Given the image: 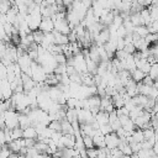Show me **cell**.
<instances>
[{"instance_id":"cell-1","label":"cell","mask_w":158,"mask_h":158,"mask_svg":"<svg viewBox=\"0 0 158 158\" xmlns=\"http://www.w3.org/2000/svg\"><path fill=\"white\" fill-rule=\"evenodd\" d=\"M67 64L73 65L75 72H78L79 74H83V73L88 72V67H86V62H85V57H84L83 52H80L78 54H74L73 57L68 58Z\"/></svg>"},{"instance_id":"cell-2","label":"cell","mask_w":158,"mask_h":158,"mask_svg":"<svg viewBox=\"0 0 158 158\" xmlns=\"http://www.w3.org/2000/svg\"><path fill=\"white\" fill-rule=\"evenodd\" d=\"M31 78L36 83H42L47 78V73L44 72L43 67L40 63H37L36 60H33L31 64Z\"/></svg>"},{"instance_id":"cell-3","label":"cell","mask_w":158,"mask_h":158,"mask_svg":"<svg viewBox=\"0 0 158 158\" xmlns=\"http://www.w3.org/2000/svg\"><path fill=\"white\" fill-rule=\"evenodd\" d=\"M19 115L20 112L16 111L15 109H9L4 112V118H5V126L7 128H15L19 127Z\"/></svg>"},{"instance_id":"cell-4","label":"cell","mask_w":158,"mask_h":158,"mask_svg":"<svg viewBox=\"0 0 158 158\" xmlns=\"http://www.w3.org/2000/svg\"><path fill=\"white\" fill-rule=\"evenodd\" d=\"M14 94V90L11 88V84L7 79L0 80V98L2 100H10Z\"/></svg>"},{"instance_id":"cell-5","label":"cell","mask_w":158,"mask_h":158,"mask_svg":"<svg viewBox=\"0 0 158 158\" xmlns=\"http://www.w3.org/2000/svg\"><path fill=\"white\" fill-rule=\"evenodd\" d=\"M54 21V30L63 33V35H69L72 32V28L67 21V19H56Z\"/></svg>"},{"instance_id":"cell-6","label":"cell","mask_w":158,"mask_h":158,"mask_svg":"<svg viewBox=\"0 0 158 158\" xmlns=\"http://www.w3.org/2000/svg\"><path fill=\"white\" fill-rule=\"evenodd\" d=\"M120 142H121V139L116 132H110V133L105 135V144L107 148H110V149L116 148V147H118Z\"/></svg>"},{"instance_id":"cell-7","label":"cell","mask_w":158,"mask_h":158,"mask_svg":"<svg viewBox=\"0 0 158 158\" xmlns=\"http://www.w3.org/2000/svg\"><path fill=\"white\" fill-rule=\"evenodd\" d=\"M40 30L44 33L53 32L54 31V21L51 17H43L41 21V25H40Z\"/></svg>"},{"instance_id":"cell-8","label":"cell","mask_w":158,"mask_h":158,"mask_svg":"<svg viewBox=\"0 0 158 158\" xmlns=\"http://www.w3.org/2000/svg\"><path fill=\"white\" fill-rule=\"evenodd\" d=\"M100 110L102 111H106V112H111L115 110V106H114V102H112V99L111 96H104L101 98V101H100Z\"/></svg>"},{"instance_id":"cell-9","label":"cell","mask_w":158,"mask_h":158,"mask_svg":"<svg viewBox=\"0 0 158 158\" xmlns=\"http://www.w3.org/2000/svg\"><path fill=\"white\" fill-rule=\"evenodd\" d=\"M109 38H110V32H109V28L105 27L104 30L100 31V33L96 36V38H95L94 41H95V44H98V46H104V44L109 41Z\"/></svg>"},{"instance_id":"cell-10","label":"cell","mask_w":158,"mask_h":158,"mask_svg":"<svg viewBox=\"0 0 158 158\" xmlns=\"http://www.w3.org/2000/svg\"><path fill=\"white\" fill-rule=\"evenodd\" d=\"M21 78H22V85H23V90H25V93H27V91H30L31 89H33L35 86H36V81L30 77V75H27L26 73H22L21 74Z\"/></svg>"},{"instance_id":"cell-11","label":"cell","mask_w":158,"mask_h":158,"mask_svg":"<svg viewBox=\"0 0 158 158\" xmlns=\"http://www.w3.org/2000/svg\"><path fill=\"white\" fill-rule=\"evenodd\" d=\"M53 36H54V44H59V46H64L69 43V38L68 35H63L58 31H53Z\"/></svg>"},{"instance_id":"cell-12","label":"cell","mask_w":158,"mask_h":158,"mask_svg":"<svg viewBox=\"0 0 158 158\" xmlns=\"http://www.w3.org/2000/svg\"><path fill=\"white\" fill-rule=\"evenodd\" d=\"M93 141H94V146L96 148H102V147H106L105 144V136L100 132V130H98L95 132V135L93 136Z\"/></svg>"},{"instance_id":"cell-13","label":"cell","mask_w":158,"mask_h":158,"mask_svg":"<svg viewBox=\"0 0 158 158\" xmlns=\"http://www.w3.org/2000/svg\"><path fill=\"white\" fill-rule=\"evenodd\" d=\"M23 131H22V137L23 138H32V139H37V136H38V133H37V131H36V128H35V126H28V127H26V128H22Z\"/></svg>"},{"instance_id":"cell-14","label":"cell","mask_w":158,"mask_h":158,"mask_svg":"<svg viewBox=\"0 0 158 158\" xmlns=\"http://www.w3.org/2000/svg\"><path fill=\"white\" fill-rule=\"evenodd\" d=\"M60 127H62V132H63V133L75 135V130H74L73 125H72L67 118H63V120L60 121Z\"/></svg>"},{"instance_id":"cell-15","label":"cell","mask_w":158,"mask_h":158,"mask_svg":"<svg viewBox=\"0 0 158 158\" xmlns=\"http://www.w3.org/2000/svg\"><path fill=\"white\" fill-rule=\"evenodd\" d=\"M95 120L99 125H106L109 123V112L99 110V112L95 115Z\"/></svg>"},{"instance_id":"cell-16","label":"cell","mask_w":158,"mask_h":158,"mask_svg":"<svg viewBox=\"0 0 158 158\" xmlns=\"http://www.w3.org/2000/svg\"><path fill=\"white\" fill-rule=\"evenodd\" d=\"M31 125H32V122H31L28 115L23 114V112H20V115H19V126L21 128H26V127H28Z\"/></svg>"},{"instance_id":"cell-17","label":"cell","mask_w":158,"mask_h":158,"mask_svg":"<svg viewBox=\"0 0 158 158\" xmlns=\"http://www.w3.org/2000/svg\"><path fill=\"white\" fill-rule=\"evenodd\" d=\"M143 136H144V139H147V141H151V142H156L157 141L156 132H154V128L152 126H148V127L143 128Z\"/></svg>"},{"instance_id":"cell-18","label":"cell","mask_w":158,"mask_h":158,"mask_svg":"<svg viewBox=\"0 0 158 158\" xmlns=\"http://www.w3.org/2000/svg\"><path fill=\"white\" fill-rule=\"evenodd\" d=\"M146 75H147V74L143 73V72H142L141 69H138V68H136L133 72H131V78H132L136 83H142Z\"/></svg>"},{"instance_id":"cell-19","label":"cell","mask_w":158,"mask_h":158,"mask_svg":"<svg viewBox=\"0 0 158 158\" xmlns=\"http://www.w3.org/2000/svg\"><path fill=\"white\" fill-rule=\"evenodd\" d=\"M118 148L121 149V152L125 156H132L133 154V151H132V148H131V146L127 141H121L120 144H118Z\"/></svg>"},{"instance_id":"cell-20","label":"cell","mask_w":158,"mask_h":158,"mask_svg":"<svg viewBox=\"0 0 158 158\" xmlns=\"http://www.w3.org/2000/svg\"><path fill=\"white\" fill-rule=\"evenodd\" d=\"M14 4V0H0V14H7Z\"/></svg>"},{"instance_id":"cell-21","label":"cell","mask_w":158,"mask_h":158,"mask_svg":"<svg viewBox=\"0 0 158 158\" xmlns=\"http://www.w3.org/2000/svg\"><path fill=\"white\" fill-rule=\"evenodd\" d=\"M133 33L138 35L139 37H146V36L149 33V30H148V27H147L146 25H139V26H136V27H135Z\"/></svg>"},{"instance_id":"cell-22","label":"cell","mask_w":158,"mask_h":158,"mask_svg":"<svg viewBox=\"0 0 158 158\" xmlns=\"http://www.w3.org/2000/svg\"><path fill=\"white\" fill-rule=\"evenodd\" d=\"M130 20L131 22L135 25V26H139V25H143V20H142V16L139 12H132L130 15Z\"/></svg>"},{"instance_id":"cell-23","label":"cell","mask_w":158,"mask_h":158,"mask_svg":"<svg viewBox=\"0 0 158 158\" xmlns=\"http://www.w3.org/2000/svg\"><path fill=\"white\" fill-rule=\"evenodd\" d=\"M137 157L138 158H153L154 157V152L153 149H139L137 153Z\"/></svg>"},{"instance_id":"cell-24","label":"cell","mask_w":158,"mask_h":158,"mask_svg":"<svg viewBox=\"0 0 158 158\" xmlns=\"http://www.w3.org/2000/svg\"><path fill=\"white\" fill-rule=\"evenodd\" d=\"M32 35H33V40L37 44H40L42 41H43V37H44V32H42L40 28L38 30H35L32 31Z\"/></svg>"},{"instance_id":"cell-25","label":"cell","mask_w":158,"mask_h":158,"mask_svg":"<svg viewBox=\"0 0 158 158\" xmlns=\"http://www.w3.org/2000/svg\"><path fill=\"white\" fill-rule=\"evenodd\" d=\"M22 128L19 126V127H15V128H12L11 130V138H12V141L14 139H19V138H23L22 137Z\"/></svg>"},{"instance_id":"cell-26","label":"cell","mask_w":158,"mask_h":158,"mask_svg":"<svg viewBox=\"0 0 158 158\" xmlns=\"http://www.w3.org/2000/svg\"><path fill=\"white\" fill-rule=\"evenodd\" d=\"M148 75H149L153 80L158 79V62L151 65V69H149V72H148Z\"/></svg>"},{"instance_id":"cell-27","label":"cell","mask_w":158,"mask_h":158,"mask_svg":"<svg viewBox=\"0 0 158 158\" xmlns=\"http://www.w3.org/2000/svg\"><path fill=\"white\" fill-rule=\"evenodd\" d=\"M83 143H84L85 149H86V148L95 147V146H94V141H93V137H91V136H83Z\"/></svg>"},{"instance_id":"cell-28","label":"cell","mask_w":158,"mask_h":158,"mask_svg":"<svg viewBox=\"0 0 158 158\" xmlns=\"http://www.w3.org/2000/svg\"><path fill=\"white\" fill-rule=\"evenodd\" d=\"M122 156H123V153L121 152V149L118 147L110 149V157L109 158H122Z\"/></svg>"},{"instance_id":"cell-29","label":"cell","mask_w":158,"mask_h":158,"mask_svg":"<svg viewBox=\"0 0 158 158\" xmlns=\"http://www.w3.org/2000/svg\"><path fill=\"white\" fill-rule=\"evenodd\" d=\"M88 158H98V148L96 147H91V148H86L85 149Z\"/></svg>"},{"instance_id":"cell-30","label":"cell","mask_w":158,"mask_h":158,"mask_svg":"<svg viewBox=\"0 0 158 158\" xmlns=\"http://www.w3.org/2000/svg\"><path fill=\"white\" fill-rule=\"evenodd\" d=\"M54 73L58 74V75L67 73V63H64V64H58V65L56 67V69H54Z\"/></svg>"},{"instance_id":"cell-31","label":"cell","mask_w":158,"mask_h":158,"mask_svg":"<svg viewBox=\"0 0 158 158\" xmlns=\"http://www.w3.org/2000/svg\"><path fill=\"white\" fill-rule=\"evenodd\" d=\"M99 130H100V132H101L104 136H105V135H107V133H110V132H114V131H112V128H111V126H110V123L100 125Z\"/></svg>"},{"instance_id":"cell-32","label":"cell","mask_w":158,"mask_h":158,"mask_svg":"<svg viewBox=\"0 0 158 158\" xmlns=\"http://www.w3.org/2000/svg\"><path fill=\"white\" fill-rule=\"evenodd\" d=\"M7 78V67L0 62V80Z\"/></svg>"},{"instance_id":"cell-33","label":"cell","mask_w":158,"mask_h":158,"mask_svg":"<svg viewBox=\"0 0 158 158\" xmlns=\"http://www.w3.org/2000/svg\"><path fill=\"white\" fill-rule=\"evenodd\" d=\"M48 126H49V128H52L53 131H60V132H62V127H60V121H51Z\"/></svg>"},{"instance_id":"cell-34","label":"cell","mask_w":158,"mask_h":158,"mask_svg":"<svg viewBox=\"0 0 158 158\" xmlns=\"http://www.w3.org/2000/svg\"><path fill=\"white\" fill-rule=\"evenodd\" d=\"M127 35V31L126 28L123 27V25H121L118 28H117V37H121V38H125V36Z\"/></svg>"},{"instance_id":"cell-35","label":"cell","mask_w":158,"mask_h":158,"mask_svg":"<svg viewBox=\"0 0 158 158\" xmlns=\"http://www.w3.org/2000/svg\"><path fill=\"white\" fill-rule=\"evenodd\" d=\"M4 144H7V142L5 138V131H4V128H1L0 130V146H4Z\"/></svg>"},{"instance_id":"cell-36","label":"cell","mask_w":158,"mask_h":158,"mask_svg":"<svg viewBox=\"0 0 158 158\" xmlns=\"http://www.w3.org/2000/svg\"><path fill=\"white\" fill-rule=\"evenodd\" d=\"M33 158H52V156L48 153H37Z\"/></svg>"},{"instance_id":"cell-37","label":"cell","mask_w":158,"mask_h":158,"mask_svg":"<svg viewBox=\"0 0 158 158\" xmlns=\"http://www.w3.org/2000/svg\"><path fill=\"white\" fill-rule=\"evenodd\" d=\"M5 118H4V114H0V130L5 128Z\"/></svg>"},{"instance_id":"cell-38","label":"cell","mask_w":158,"mask_h":158,"mask_svg":"<svg viewBox=\"0 0 158 158\" xmlns=\"http://www.w3.org/2000/svg\"><path fill=\"white\" fill-rule=\"evenodd\" d=\"M152 149H153V152H154V154H158V139L154 142V144H153V147H152Z\"/></svg>"},{"instance_id":"cell-39","label":"cell","mask_w":158,"mask_h":158,"mask_svg":"<svg viewBox=\"0 0 158 158\" xmlns=\"http://www.w3.org/2000/svg\"><path fill=\"white\" fill-rule=\"evenodd\" d=\"M16 158H27L26 154H22V153H17V157Z\"/></svg>"},{"instance_id":"cell-40","label":"cell","mask_w":158,"mask_h":158,"mask_svg":"<svg viewBox=\"0 0 158 158\" xmlns=\"http://www.w3.org/2000/svg\"><path fill=\"white\" fill-rule=\"evenodd\" d=\"M54 2L57 5H63V0H54Z\"/></svg>"}]
</instances>
